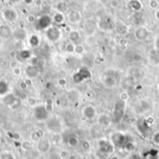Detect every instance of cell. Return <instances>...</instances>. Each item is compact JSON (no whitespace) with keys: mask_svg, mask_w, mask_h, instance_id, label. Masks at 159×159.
<instances>
[{"mask_svg":"<svg viewBox=\"0 0 159 159\" xmlns=\"http://www.w3.org/2000/svg\"><path fill=\"white\" fill-rule=\"evenodd\" d=\"M74 48H75V45L72 42L70 43H68L66 45H65V51L67 53H74Z\"/></svg>","mask_w":159,"mask_h":159,"instance_id":"32","label":"cell"},{"mask_svg":"<svg viewBox=\"0 0 159 159\" xmlns=\"http://www.w3.org/2000/svg\"><path fill=\"white\" fill-rule=\"evenodd\" d=\"M58 84L61 86V87H64L66 85V80L65 79H59L58 80Z\"/></svg>","mask_w":159,"mask_h":159,"instance_id":"40","label":"cell"},{"mask_svg":"<svg viewBox=\"0 0 159 159\" xmlns=\"http://www.w3.org/2000/svg\"><path fill=\"white\" fill-rule=\"evenodd\" d=\"M51 22H52V18L48 15H43L40 18L36 19V22L34 23V27L36 29L40 31V30H47L50 27H51Z\"/></svg>","mask_w":159,"mask_h":159,"instance_id":"3","label":"cell"},{"mask_svg":"<svg viewBox=\"0 0 159 159\" xmlns=\"http://www.w3.org/2000/svg\"><path fill=\"white\" fill-rule=\"evenodd\" d=\"M17 67V62L16 61H11V63H10V68H14Z\"/></svg>","mask_w":159,"mask_h":159,"instance_id":"49","label":"cell"},{"mask_svg":"<svg viewBox=\"0 0 159 159\" xmlns=\"http://www.w3.org/2000/svg\"><path fill=\"white\" fill-rule=\"evenodd\" d=\"M25 75L26 77L28 79H36V77H38V75L40 74V71H39V68L37 66H34L29 64L28 66H26L25 70H24Z\"/></svg>","mask_w":159,"mask_h":159,"instance_id":"8","label":"cell"},{"mask_svg":"<svg viewBox=\"0 0 159 159\" xmlns=\"http://www.w3.org/2000/svg\"><path fill=\"white\" fill-rule=\"evenodd\" d=\"M36 17L34 16V15H33V14H29L28 16H27V18H26V19H27V22H28L29 23H36Z\"/></svg>","mask_w":159,"mask_h":159,"instance_id":"36","label":"cell"},{"mask_svg":"<svg viewBox=\"0 0 159 159\" xmlns=\"http://www.w3.org/2000/svg\"><path fill=\"white\" fill-rule=\"evenodd\" d=\"M128 5L134 11H140L142 9V4L140 0H129Z\"/></svg>","mask_w":159,"mask_h":159,"instance_id":"18","label":"cell"},{"mask_svg":"<svg viewBox=\"0 0 159 159\" xmlns=\"http://www.w3.org/2000/svg\"><path fill=\"white\" fill-rule=\"evenodd\" d=\"M63 157H61V154H58V153H52L50 155V159H61Z\"/></svg>","mask_w":159,"mask_h":159,"instance_id":"39","label":"cell"},{"mask_svg":"<svg viewBox=\"0 0 159 159\" xmlns=\"http://www.w3.org/2000/svg\"><path fill=\"white\" fill-rule=\"evenodd\" d=\"M50 146H51V142L48 139H45V138H42L40 139L37 142H36V148L37 151L41 154H46L48 151L50 150Z\"/></svg>","mask_w":159,"mask_h":159,"instance_id":"7","label":"cell"},{"mask_svg":"<svg viewBox=\"0 0 159 159\" xmlns=\"http://www.w3.org/2000/svg\"><path fill=\"white\" fill-rule=\"evenodd\" d=\"M150 6L152 9H156L158 6V3L156 0H152V1L150 2Z\"/></svg>","mask_w":159,"mask_h":159,"instance_id":"41","label":"cell"},{"mask_svg":"<svg viewBox=\"0 0 159 159\" xmlns=\"http://www.w3.org/2000/svg\"><path fill=\"white\" fill-rule=\"evenodd\" d=\"M91 77L92 75H91L90 71H89L88 68L82 67L73 75V80L75 83H81L83 81L91 79Z\"/></svg>","mask_w":159,"mask_h":159,"instance_id":"1","label":"cell"},{"mask_svg":"<svg viewBox=\"0 0 159 159\" xmlns=\"http://www.w3.org/2000/svg\"><path fill=\"white\" fill-rule=\"evenodd\" d=\"M20 100L17 98V99L15 100V102L12 104V106H10V108H11V109H17V108L20 107Z\"/></svg>","mask_w":159,"mask_h":159,"instance_id":"38","label":"cell"},{"mask_svg":"<svg viewBox=\"0 0 159 159\" xmlns=\"http://www.w3.org/2000/svg\"><path fill=\"white\" fill-rule=\"evenodd\" d=\"M34 117L37 120H46L48 119V113L45 108L44 105H38L36 107H34Z\"/></svg>","mask_w":159,"mask_h":159,"instance_id":"6","label":"cell"},{"mask_svg":"<svg viewBox=\"0 0 159 159\" xmlns=\"http://www.w3.org/2000/svg\"><path fill=\"white\" fill-rule=\"evenodd\" d=\"M155 16H156V18H157V19H159V9H158V10L156 11V13H155Z\"/></svg>","mask_w":159,"mask_h":159,"instance_id":"55","label":"cell"},{"mask_svg":"<svg viewBox=\"0 0 159 159\" xmlns=\"http://www.w3.org/2000/svg\"><path fill=\"white\" fill-rule=\"evenodd\" d=\"M22 72H23V71H22V68H20V67H16V68H12V74L15 76V77H19V76H20L22 75Z\"/></svg>","mask_w":159,"mask_h":159,"instance_id":"35","label":"cell"},{"mask_svg":"<svg viewBox=\"0 0 159 159\" xmlns=\"http://www.w3.org/2000/svg\"><path fill=\"white\" fill-rule=\"evenodd\" d=\"M68 20L72 23H77L81 19V14L77 10H71L67 15Z\"/></svg>","mask_w":159,"mask_h":159,"instance_id":"16","label":"cell"},{"mask_svg":"<svg viewBox=\"0 0 159 159\" xmlns=\"http://www.w3.org/2000/svg\"><path fill=\"white\" fill-rule=\"evenodd\" d=\"M112 138H113L114 144H115L116 146H122V145L128 143V142H126V136L122 133H119V132L115 133V134H113Z\"/></svg>","mask_w":159,"mask_h":159,"instance_id":"13","label":"cell"},{"mask_svg":"<svg viewBox=\"0 0 159 159\" xmlns=\"http://www.w3.org/2000/svg\"><path fill=\"white\" fill-rule=\"evenodd\" d=\"M24 82H25V84L27 85V87H31L33 85V81L31 79H28L27 78L26 80H24Z\"/></svg>","mask_w":159,"mask_h":159,"instance_id":"43","label":"cell"},{"mask_svg":"<svg viewBox=\"0 0 159 159\" xmlns=\"http://www.w3.org/2000/svg\"><path fill=\"white\" fill-rule=\"evenodd\" d=\"M17 56H18V54H17V51H16V50H11V51L9 52V57H10V58H15Z\"/></svg>","mask_w":159,"mask_h":159,"instance_id":"42","label":"cell"},{"mask_svg":"<svg viewBox=\"0 0 159 159\" xmlns=\"http://www.w3.org/2000/svg\"><path fill=\"white\" fill-rule=\"evenodd\" d=\"M155 46H156V50L159 51V36L157 37V39L155 41Z\"/></svg>","mask_w":159,"mask_h":159,"instance_id":"52","label":"cell"},{"mask_svg":"<svg viewBox=\"0 0 159 159\" xmlns=\"http://www.w3.org/2000/svg\"><path fill=\"white\" fill-rule=\"evenodd\" d=\"M83 148H84V149H86V150L89 148V143H88L87 141L83 142Z\"/></svg>","mask_w":159,"mask_h":159,"instance_id":"47","label":"cell"},{"mask_svg":"<svg viewBox=\"0 0 159 159\" xmlns=\"http://www.w3.org/2000/svg\"><path fill=\"white\" fill-rule=\"evenodd\" d=\"M67 144L69 147L71 148H77L78 145L80 144L79 138L77 135H70L67 138Z\"/></svg>","mask_w":159,"mask_h":159,"instance_id":"17","label":"cell"},{"mask_svg":"<svg viewBox=\"0 0 159 159\" xmlns=\"http://www.w3.org/2000/svg\"><path fill=\"white\" fill-rule=\"evenodd\" d=\"M158 92H159V85H158Z\"/></svg>","mask_w":159,"mask_h":159,"instance_id":"57","label":"cell"},{"mask_svg":"<svg viewBox=\"0 0 159 159\" xmlns=\"http://www.w3.org/2000/svg\"><path fill=\"white\" fill-rule=\"evenodd\" d=\"M99 148H100L101 152H103V153H105L107 155L112 153L113 150H114L113 144L106 140H101L99 142Z\"/></svg>","mask_w":159,"mask_h":159,"instance_id":"12","label":"cell"},{"mask_svg":"<svg viewBox=\"0 0 159 159\" xmlns=\"http://www.w3.org/2000/svg\"><path fill=\"white\" fill-rule=\"evenodd\" d=\"M102 83L106 88H113L116 84V78L112 74H105L102 78Z\"/></svg>","mask_w":159,"mask_h":159,"instance_id":"11","label":"cell"},{"mask_svg":"<svg viewBox=\"0 0 159 159\" xmlns=\"http://www.w3.org/2000/svg\"><path fill=\"white\" fill-rule=\"evenodd\" d=\"M69 39L72 43H77L80 40V34L77 31H71L69 33Z\"/></svg>","mask_w":159,"mask_h":159,"instance_id":"22","label":"cell"},{"mask_svg":"<svg viewBox=\"0 0 159 159\" xmlns=\"http://www.w3.org/2000/svg\"><path fill=\"white\" fill-rule=\"evenodd\" d=\"M23 2L26 4V5H31L34 2V0H23Z\"/></svg>","mask_w":159,"mask_h":159,"instance_id":"50","label":"cell"},{"mask_svg":"<svg viewBox=\"0 0 159 159\" xmlns=\"http://www.w3.org/2000/svg\"><path fill=\"white\" fill-rule=\"evenodd\" d=\"M20 88L22 89V90H26L27 88H28V87H27V85L25 84L24 81H22V82H20Z\"/></svg>","mask_w":159,"mask_h":159,"instance_id":"45","label":"cell"},{"mask_svg":"<svg viewBox=\"0 0 159 159\" xmlns=\"http://www.w3.org/2000/svg\"><path fill=\"white\" fill-rule=\"evenodd\" d=\"M44 106L45 108L47 109V111L48 113H50L52 111V109H53V100L51 98H47L44 104Z\"/></svg>","mask_w":159,"mask_h":159,"instance_id":"28","label":"cell"},{"mask_svg":"<svg viewBox=\"0 0 159 159\" xmlns=\"http://www.w3.org/2000/svg\"><path fill=\"white\" fill-rule=\"evenodd\" d=\"M145 121L147 122V124H148L149 126H151V125H153V123H154L155 119H153V117H148V119H145Z\"/></svg>","mask_w":159,"mask_h":159,"instance_id":"44","label":"cell"},{"mask_svg":"<svg viewBox=\"0 0 159 159\" xmlns=\"http://www.w3.org/2000/svg\"><path fill=\"white\" fill-rule=\"evenodd\" d=\"M97 115V110L95 106L88 105L83 108V116L87 119H93Z\"/></svg>","mask_w":159,"mask_h":159,"instance_id":"10","label":"cell"},{"mask_svg":"<svg viewBox=\"0 0 159 159\" xmlns=\"http://www.w3.org/2000/svg\"><path fill=\"white\" fill-rule=\"evenodd\" d=\"M53 20L57 24H61V23H63V22H64V16H63V13L58 12V13H56V14L54 15Z\"/></svg>","mask_w":159,"mask_h":159,"instance_id":"25","label":"cell"},{"mask_svg":"<svg viewBox=\"0 0 159 159\" xmlns=\"http://www.w3.org/2000/svg\"><path fill=\"white\" fill-rule=\"evenodd\" d=\"M39 140H40V137L37 135L36 131V130L32 131L31 134H30V141L33 142H36V143Z\"/></svg>","mask_w":159,"mask_h":159,"instance_id":"33","label":"cell"},{"mask_svg":"<svg viewBox=\"0 0 159 159\" xmlns=\"http://www.w3.org/2000/svg\"><path fill=\"white\" fill-rule=\"evenodd\" d=\"M34 3H36V5L37 6H40L42 5V0H34Z\"/></svg>","mask_w":159,"mask_h":159,"instance_id":"51","label":"cell"},{"mask_svg":"<svg viewBox=\"0 0 159 159\" xmlns=\"http://www.w3.org/2000/svg\"><path fill=\"white\" fill-rule=\"evenodd\" d=\"M112 5H113V6H117V3H116V1H113Z\"/></svg>","mask_w":159,"mask_h":159,"instance_id":"56","label":"cell"},{"mask_svg":"<svg viewBox=\"0 0 159 159\" xmlns=\"http://www.w3.org/2000/svg\"><path fill=\"white\" fill-rule=\"evenodd\" d=\"M9 35H10V31L9 29V27L7 26L0 27V36L6 38V37H9Z\"/></svg>","mask_w":159,"mask_h":159,"instance_id":"26","label":"cell"},{"mask_svg":"<svg viewBox=\"0 0 159 159\" xmlns=\"http://www.w3.org/2000/svg\"><path fill=\"white\" fill-rule=\"evenodd\" d=\"M57 9H58V10H59V12L63 13V12L66 9V6H65V4H64V3L61 2V3H59V4H58Z\"/></svg>","mask_w":159,"mask_h":159,"instance_id":"37","label":"cell"},{"mask_svg":"<svg viewBox=\"0 0 159 159\" xmlns=\"http://www.w3.org/2000/svg\"><path fill=\"white\" fill-rule=\"evenodd\" d=\"M46 36L50 42L54 43L60 40L61 36V32L57 27H50V28L46 31Z\"/></svg>","mask_w":159,"mask_h":159,"instance_id":"5","label":"cell"},{"mask_svg":"<svg viewBox=\"0 0 159 159\" xmlns=\"http://www.w3.org/2000/svg\"><path fill=\"white\" fill-rule=\"evenodd\" d=\"M13 139L14 140H20V136L19 133H13Z\"/></svg>","mask_w":159,"mask_h":159,"instance_id":"48","label":"cell"},{"mask_svg":"<svg viewBox=\"0 0 159 159\" xmlns=\"http://www.w3.org/2000/svg\"><path fill=\"white\" fill-rule=\"evenodd\" d=\"M100 2L102 4V5H106L108 3V0H100Z\"/></svg>","mask_w":159,"mask_h":159,"instance_id":"54","label":"cell"},{"mask_svg":"<svg viewBox=\"0 0 159 159\" xmlns=\"http://www.w3.org/2000/svg\"><path fill=\"white\" fill-rule=\"evenodd\" d=\"M47 128L54 133H60L63 130V125L60 119L56 117H48L47 121Z\"/></svg>","mask_w":159,"mask_h":159,"instance_id":"4","label":"cell"},{"mask_svg":"<svg viewBox=\"0 0 159 159\" xmlns=\"http://www.w3.org/2000/svg\"><path fill=\"white\" fill-rule=\"evenodd\" d=\"M98 120H99V123L101 124V125H103V126H108L110 124V122H111V119H110L108 117V116L105 114L100 115Z\"/></svg>","mask_w":159,"mask_h":159,"instance_id":"24","label":"cell"},{"mask_svg":"<svg viewBox=\"0 0 159 159\" xmlns=\"http://www.w3.org/2000/svg\"><path fill=\"white\" fill-rule=\"evenodd\" d=\"M20 58H22L23 59H30L32 58L31 57V52L29 50H27V49L20 50Z\"/></svg>","mask_w":159,"mask_h":159,"instance_id":"30","label":"cell"},{"mask_svg":"<svg viewBox=\"0 0 159 159\" xmlns=\"http://www.w3.org/2000/svg\"><path fill=\"white\" fill-rule=\"evenodd\" d=\"M85 52V47L83 46L81 44H77L75 45V48H74V53L77 55H82Z\"/></svg>","mask_w":159,"mask_h":159,"instance_id":"31","label":"cell"},{"mask_svg":"<svg viewBox=\"0 0 159 159\" xmlns=\"http://www.w3.org/2000/svg\"><path fill=\"white\" fill-rule=\"evenodd\" d=\"M91 94H93V92H88V93H87V96L88 98H92L93 97V95H91Z\"/></svg>","mask_w":159,"mask_h":159,"instance_id":"53","label":"cell"},{"mask_svg":"<svg viewBox=\"0 0 159 159\" xmlns=\"http://www.w3.org/2000/svg\"><path fill=\"white\" fill-rule=\"evenodd\" d=\"M9 84L2 80H0V96H5L9 94Z\"/></svg>","mask_w":159,"mask_h":159,"instance_id":"21","label":"cell"},{"mask_svg":"<svg viewBox=\"0 0 159 159\" xmlns=\"http://www.w3.org/2000/svg\"><path fill=\"white\" fill-rule=\"evenodd\" d=\"M17 98L15 97V95L13 94H6L4 96V104L7 106H9L10 107L12 106V104L15 102Z\"/></svg>","mask_w":159,"mask_h":159,"instance_id":"19","label":"cell"},{"mask_svg":"<svg viewBox=\"0 0 159 159\" xmlns=\"http://www.w3.org/2000/svg\"><path fill=\"white\" fill-rule=\"evenodd\" d=\"M154 139H155V142L156 143H158V144H159V131L155 134V136H154Z\"/></svg>","mask_w":159,"mask_h":159,"instance_id":"46","label":"cell"},{"mask_svg":"<svg viewBox=\"0 0 159 159\" xmlns=\"http://www.w3.org/2000/svg\"><path fill=\"white\" fill-rule=\"evenodd\" d=\"M39 43H40V39L36 34H31L28 39V45L31 47H36L39 45Z\"/></svg>","mask_w":159,"mask_h":159,"instance_id":"20","label":"cell"},{"mask_svg":"<svg viewBox=\"0 0 159 159\" xmlns=\"http://www.w3.org/2000/svg\"><path fill=\"white\" fill-rule=\"evenodd\" d=\"M67 99L71 103H78L80 99V93L77 89H71L67 93Z\"/></svg>","mask_w":159,"mask_h":159,"instance_id":"15","label":"cell"},{"mask_svg":"<svg viewBox=\"0 0 159 159\" xmlns=\"http://www.w3.org/2000/svg\"><path fill=\"white\" fill-rule=\"evenodd\" d=\"M119 99L121 102H124V103H126L128 99H129V94L127 92H122L119 95Z\"/></svg>","mask_w":159,"mask_h":159,"instance_id":"34","label":"cell"},{"mask_svg":"<svg viewBox=\"0 0 159 159\" xmlns=\"http://www.w3.org/2000/svg\"><path fill=\"white\" fill-rule=\"evenodd\" d=\"M149 36V32L147 29H145L144 27H140L135 31V37L140 40V41H144L146 40Z\"/></svg>","mask_w":159,"mask_h":159,"instance_id":"14","label":"cell"},{"mask_svg":"<svg viewBox=\"0 0 159 159\" xmlns=\"http://www.w3.org/2000/svg\"><path fill=\"white\" fill-rule=\"evenodd\" d=\"M26 104L27 106H29L30 107H36L38 106V101L36 97H34V96H28V97H26Z\"/></svg>","mask_w":159,"mask_h":159,"instance_id":"23","label":"cell"},{"mask_svg":"<svg viewBox=\"0 0 159 159\" xmlns=\"http://www.w3.org/2000/svg\"><path fill=\"white\" fill-rule=\"evenodd\" d=\"M20 148L23 151H29L32 148V142L30 140H25L20 142Z\"/></svg>","mask_w":159,"mask_h":159,"instance_id":"27","label":"cell"},{"mask_svg":"<svg viewBox=\"0 0 159 159\" xmlns=\"http://www.w3.org/2000/svg\"><path fill=\"white\" fill-rule=\"evenodd\" d=\"M116 30H117V32H118L119 33H122V34L127 33V31H128L127 26L124 25V23H121V22L116 24Z\"/></svg>","mask_w":159,"mask_h":159,"instance_id":"29","label":"cell"},{"mask_svg":"<svg viewBox=\"0 0 159 159\" xmlns=\"http://www.w3.org/2000/svg\"><path fill=\"white\" fill-rule=\"evenodd\" d=\"M3 18L9 22H14L18 19V14L14 9H7L3 11Z\"/></svg>","mask_w":159,"mask_h":159,"instance_id":"9","label":"cell"},{"mask_svg":"<svg viewBox=\"0 0 159 159\" xmlns=\"http://www.w3.org/2000/svg\"><path fill=\"white\" fill-rule=\"evenodd\" d=\"M125 103L118 101L115 103V107H114V113H113V119L112 120L115 123L119 122L122 119L124 115H125Z\"/></svg>","mask_w":159,"mask_h":159,"instance_id":"2","label":"cell"}]
</instances>
